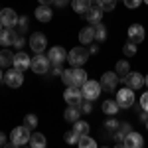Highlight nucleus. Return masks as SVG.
Masks as SVG:
<instances>
[{"label":"nucleus","instance_id":"1","mask_svg":"<svg viewBox=\"0 0 148 148\" xmlns=\"http://www.w3.org/2000/svg\"><path fill=\"white\" fill-rule=\"evenodd\" d=\"M30 130H32V128H28L26 125L16 126V128L10 132V144L12 146H24L26 142H30V136H32Z\"/></svg>","mask_w":148,"mask_h":148},{"label":"nucleus","instance_id":"2","mask_svg":"<svg viewBox=\"0 0 148 148\" xmlns=\"http://www.w3.org/2000/svg\"><path fill=\"white\" fill-rule=\"evenodd\" d=\"M49 67H51V61H49V57H47V56H44V53H36V56L32 57L30 69H32L34 73L44 75V73H47V71H49Z\"/></svg>","mask_w":148,"mask_h":148},{"label":"nucleus","instance_id":"3","mask_svg":"<svg viewBox=\"0 0 148 148\" xmlns=\"http://www.w3.org/2000/svg\"><path fill=\"white\" fill-rule=\"evenodd\" d=\"M81 91H83L85 101H97L99 95H101V83L99 81H93V79H87L81 85Z\"/></svg>","mask_w":148,"mask_h":148},{"label":"nucleus","instance_id":"4","mask_svg":"<svg viewBox=\"0 0 148 148\" xmlns=\"http://www.w3.org/2000/svg\"><path fill=\"white\" fill-rule=\"evenodd\" d=\"M67 59H69L71 65H79L81 67V65H85V61L89 59V51H87L83 46H77L67 53Z\"/></svg>","mask_w":148,"mask_h":148},{"label":"nucleus","instance_id":"5","mask_svg":"<svg viewBox=\"0 0 148 148\" xmlns=\"http://www.w3.org/2000/svg\"><path fill=\"white\" fill-rule=\"evenodd\" d=\"M116 103L121 109H130L134 105V89H130V87L119 89L116 91Z\"/></svg>","mask_w":148,"mask_h":148},{"label":"nucleus","instance_id":"6","mask_svg":"<svg viewBox=\"0 0 148 148\" xmlns=\"http://www.w3.org/2000/svg\"><path fill=\"white\" fill-rule=\"evenodd\" d=\"M4 83L12 87V89H18V87H22L24 83V71L20 69H10V71H6V75H4Z\"/></svg>","mask_w":148,"mask_h":148},{"label":"nucleus","instance_id":"7","mask_svg":"<svg viewBox=\"0 0 148 148\" xmlns=\"http://www.w3.org/2000/svg\"><path fill=\"white\" fill-rule=\"evenodd\" d=\"M63 99L67 105H75V107H79L81 101L85 99L83 97V91H81V87H67L65 93H63Z\"/></svg>","mask_w":148,"mask_h":148},{"label":"nucleus","instance_id":"8","mask_svg":"<svg viewBox=\"0 0 148 148\" xmlns=\"http://www.w3.org/2000/svg\"><path fill=\"white\" fill-rule=\"evenodd\" d=\"M30 47L34 53H44V49L47 47V38L42 32H36L30 36Z\"/></svg>","mask_w":148,"mask_h":148},{"label":"nucleus","instance_id":"9","mask_svg":"<svg viewBox=\"0 0 148 148\" xmlns=\"http://www.w3.org/2000/svg\"><path fill=\"white\" fill-rule=\"evenodd\" d=\"M47 57H49V61L53 65H61L67 59V51H65V47H61V46H53L47 51Z\"/></svg>","mask_w":148,"mask_h":148},{"label":"nucleus","instance_id":"10","mask_svg":"<svg viewBox=\"0 0 148 148\" xmlns=\"http://www.w3.org/2000/svg\"><path fill=\"white\" fill-rule=\"evenodd\" d=\"M116 83H119V75L114 71H107L101 77V89H105V91H114L116 89Z\"/></svg>","mask_w":148,"mask_h":148},{"label":"nucleus","instance_id":"11","mask_svg":"<svg viewBox=\"0 0 148 148\" xmlns=\"http://www.w3.org/2000/svg\"><path fill=\"white\" fill-rule=\"evenodd\" d=\"M30 63H32V59L28 53H24V49H20L18 53H14V61H12V65L16 69H20V71H26V69H30Z\"/></svg>","mask_w":148,"mask_h":148},{"label":"nucleus","instance_id":"12","mask_svg":"<svg viewBox=\"0 0 148 148\" xmlns=\"http://www.w3.org/2000/svg\"><path fill=\"white\" fill-rule=\"evenodd\" d=\"M123 144H125L126 148H140L142 144H144V138H142V134H140V132H134V130H130V132H128V134L125 136Z\"/></svg>","mask_w":148,"mask_h":148},{"label":"nucleus","instance_id":"13","mask_svg":"<svg viewBox=\"0 0 148 148\" xmlns=\"http://www.w3.org/2000/svg\"><path fill=\"white\" fill-rule=\"evenodd\" d=\"M0 22L4 24V28H14L18 24V16L10 8H2V12H0Z\"/></svg>","mask_w":148,"mask_h":148},{"label":"nucleus","instance_id":"14","mask_svg":"<svg viewBox=\"0 0 148 148\" xmlns=\"http://www.w3.org/2000/svg\"><path fill=\"white\" fill-rule=\"evenodd\" d=\"M16 38H18V34L14 32V28H2L0 30V46H4V47L14 46Z\"/></svg>","mask_w":148,"mask_h":148},{"label":"nucleus","instance_id":"15","mask_svg":"<svg viewBox=\"0 0 148 148\" xmlns=\"http://www.w3.org/2000/svg\"><path fill=\"white\" fill-rule=\"evenodd\" d=\"M125 85L126 87H130V89H140V87H144V75H140V73H128L125 77Z\"/></svg>","mask_w":148,"mask_h":148},{"label":"nucleus","instance_id":"16","mask_svg":"<svg viewBox=\"0 0 148 148\" xmlns=\"http://www.w3.org/2000/svg\"><path fill=\"white\" fill-rule=\"evenodd\" d=\"M85 18H87V22H91L93 26H97L99 22H103V10L99 8V6L91 4V6H89V10L85 12Z\"/></svg>","mask_w":148,"mask_h":148},{"label":"nucleus","instance_id":"17","mask_svg":"<svg viewBox=\"0 0 148 148\" xmlns=\"http://www.w3.org/2000/svg\"><path fill=\"white\" fill-rule=\"evenodd\" d=\"M128 40L134 42V44L138 46V44L144 40V28H142L140 24H132V26L128 28Z\"/></svg>","mask_w":148,"mask_h":148},{"label":"nucleus","instance_id":"18","mask_svg":"<svg viewBox=\"0 0 148 148\" xmlns=\"http://www.w3.org/2000/svg\"><path fill=\"white\" fill-rule=\"evenodd\" d=\"M51 16H53V12H51V8H49L47 4H42V6L36 8V18H38V22H42V24L51 22Z\"/></svg>","mask_w":148,"mask_h":148},{"label":"nucleus","instance_id":"19","mask_svg":"<svg viewBox=\"0 0 148 148\" xmlns=\"http://www.w3.org/2000/svg\"><path fill=\"white\" fill-rule=\"evenodd\" d=\"M79 42L83 44V46H89V44H93L95 42V26H85L83 30L79 32Z\"/></svg>","mask_w":148,"mask_h":148},{"label":"nucleus","instance_id":"20","mask_svg":"<svg viewBox=\"0 0 148 148\" xmlns=\"http://www.w3.org/2000/svg\"><path fill=\"white\" fill-rule=\"evenodd\" d=\"M71 81H73V87H81L87 81L85 69H79V65H73V69H71Z\"/></svg>","mask_w":148,"mask_h":148},{"label":"nucleus","instance_id":"21","mask_svg":"<svg viewBox=\"0 0 148 148\" xmlns=\"http://www.w3.org/2000/svg\"><path fill=\"white\" fill-rule=\"evenodd\" d=\"M119 103H116V99H107V101H103V105H101V111L107 116H114V114L119 113Z\"/></svg>","mask_w":148,"mask_h":148},{"label":"nucleus","instance_id":"22","mask_svg":"<svg viewBox=\"0 0 148 148\" xmlns=\"http://www.w3.org/2000/svg\"><path fill=\"white\" fill-rule=\"evenodd\" d=\"M79 114H81V109L79 107H75V105H69L67 109H65V121L67 123H75V121H79Z\"/></svg>","mask_w":148,"mask_h":148},{"label":"nucleus","instance_id":"23","mask_svg":"<svg viewBox=\"0 0 148 148\" xmlns=\"http://www.w3.org/2000/svg\"><path fill=\"white\" fill-rule=\"evenodd\" d=\"M91 6V0H71V8L77 14H85Z\"/></svg>","mask_w":148,"mask_h":148},{"label":"nucleus","instance_id":"24","mask_svg":"<svg viewBox=\"0 0 148 148\" xmlns=\"http://www.w3.org/2000/svg\"><path fill=\"white\" fill-rule=\"evenodd\" d=\"M30 144L34 148H44L47 144V140L46 136L42 134V132H32V136H30Z\"/></svg>","mask_w":148,"mask_h":148},{"label":"nucleus","instance_id":"25","mask_svg":"<svg viewBox=\"0 0 148 148\" xmlns=\"http://www.w3.org/2000/svg\"><path fill=\"white\" fill-rule=\"evenodd\" d=\"M114 73L119 75V77H126L128 73H130V65H128V61L126 59H121V61H116V65H114Z\"/></svg>","mask_w":148,"mask_h":148},{"label":"nucleus","instance_id":"26","mask_svg":"<svg viewBox=\"0 0 148 148\" xmlns=\"http://www.w3.org/2000/svg\"><path fill=\"white\" fill-rule=\"evenodd\" d=\"M12 61H14V56L4 47L0 51V67H8V65H12Z\"/></svg>","mask_w":148,"mask_h":148},{"label":"nucleus","instance_id":"27","mask_svg":"<svg viewBox=\"0 0 148 148\" xmlns=\"http://www.w3.org/2000/svg\"><path fill=\"white\" fill-rule=\"evenodd\" d=\"M107 40V28H105V24H97L95 26V42H105Z\"/></svg>","mask_w":148,"mask_h":148},{"label":"nucleus","instance_id":"28","mask_svg":"<svg viewBox=\"0 0 148 148\" xmlns=\"http://www.w3.org/2000/svg\"><path fill=\"white\" fill-rule=\"evenodd\" d=\"M116 0H97V6L101 8L103 12H113Z\"/></svg>","mask_w":148,"mask_h":148},{"label":"nucleus","instance_id":"29","mask_svg":"<svg viewBox=\"0 0 148 148\" xmlns=\"http://www.w3.org/2000/svg\"><path fill=\"white\" fill-rule=\"evenodd\" d=\"M77 144H79L81 148H95V146H97V142H95L91 136H87V134H81Z\"/></svg>","mask_w":148,"mask_h":148},{"label":"nucleus","instance_id":"30","mask_svg":"<svg viewBox=\"0 0 148 148\" xmlns=\"http://www.w3.org/2000/svg\"><path fill=\"white\" fill-rule=\"evenodd\" d=\"M79 136H81V134L73 128V130H67V132L63 134V140H65L67 144H75V142H79Z\"/></svg>","mask_w":148,"mask_h":148},{"label":"nucleus","instance_id":"31","mask_svg":"<svg viewBox=\"0 0 148 148\" xmlns=\"http://www.w3.org/2000/svg\"><path fill=\"white\" fill-rule=\"evenodd\" d=\"M123 53H125L126 57H132L134 53H136V44L128 40V42H126L125 46H123Z\"/></svg>","mask_w":148,"mask_h":148},{"label":"nucleus","instance_id":"32","mask_svg":"<svg viewBox=\"0 0 148 148\" xmlns=\"http://www.w3.org/2000/svg\"><path fill=\"white\" fill-rule=\"evenodd\" d=\"M73 128H75L79 134H87V132H89V125H87L85 121H75V123H73Z\"/></svg>","mask_w":148,"mask_h":148},{"label":"nucleus","instance_id":"33","mask_svg":"<svg viewBox=\"0 0 148 148\" xmlns=\"http://www.w3.org/2000/svg\"><path fill=\"white\" fill-rule=\"evenodd\" d=\"M24 125L28 126V128H36L38 126V116L36 114H26L24 116Z\"/></svg>","mask_w":148,"mask_h":148},{"label":"nucleus","instance_id":"34","mask_svg":"<svg viewBox=\"0 0 148 148\" xmlns=\"http://www.w3.org/2000/svg\"><path fill=\"white\" fill-rule=\"evenodd\" d=\"M116 128H119L116 119H113V116H111V119H107V121H105V130H107V132H114Z\"/></svg>","mask_w":148,"mask_h":148},{"label":"nucleus","instance_id":"35","mask_svg":"<svg viewBox=\"0 0 148 148\" xmlns=\"http://www.w3.org/2000/svg\"><path fill=\"white\" fill-rule=\"evenodd\" d=\"M61 79H63V85H67V87H73V81H71V69H63V73H61Z\"/></svg>","mask_w":148,"mask_h":148},{"label":"nucleus","instance_id":"36","mask_svg":"<svg viewBox=\"0 0 148 148\" xmlns=\"http://www.w3.org/2000/svg\"><path fill=\"white\" fill-rule=\"evenodd\" d=\"M140 4H142V0H125V6L130 8V10H132V8H138Z\"/></svg>","mask_w":148,"mask_h":148},{"label":"nucleus","instance_id":"37","mask_svg":"<svg viewBox=\"0 0 148 148\" xmlns=\"http://www.w3.org/2000/svg\"><path fill=\"white\" fill-rule=\"evenodd\" d=\"M140 107H142V111L148 113V91L142 93V97H140Z\"/></svg>","mask_w":148,"mask_h":148},{"label":"nucleus","instance_id":"38","mask_svg":"<svg viewBox=\"0 0 148 148\" xmlns=\"http://www.w3.org/2000/svg\"><path fill=\"white\" fill-rule=\"evenodd\" d=\"M119 130H121V132H123V134L126 136V134H128L132 128H130V125H128V123H123V125H119Z\"/></svg>","mask_w":148,"mask_h":148},{"label":"nucleus","instance_id":"39","mask_svg":"<svg viewBox=\"0 0 148 148\" xmlns=\"http://www.w3.org/2000/svg\"><path fill=\"white\" fill-rule=\"evenodd\" d=\"M24 44H26V42H24V38H22V36H18V38L14 40V46L18 47V49H24Z\"/></svg>","mask_w":148,"mask_h":148},{"label":"nucleus","instance_id":"40","mask_svg":"<svg viewBox=\"0 0 148 148\" xmlns=\"http://www.w3.org/2000/svg\"><path fill=\"white\" fill-rule=\"evenodd\" d=\"M81 111H83V113H91V111H93L91 101H87V103H81Z\"/></svg>","mask_w":148,"mask_h":148},{"label":"nucleus","instance_id":"41","mask_svg":"<svg viewBox=\"0 0 148 148\" xmlns=\"http://www.w3.org/2000/svg\"><path fill=\"white\" fill-rule=\"evenodd\" d=\"M49 71H51V75H61V73H63L61 65H53V67H49Z\"/></svg>","mask_w":148,"mask_h":148},{"label":"nucleus","instance_id":"42","mask_svg":"<svg viewBox=\"0 0 148 148\" xmlns=\"http://www.w3.org/2000/svg\"><path fill=\"white\" fill-rule=\"evenodd\" d=\"M18 26H20L22 30H26V28H28V18H26V16H22V18H18Z\"/></svg>","mask_w":148,"mask_h":148},{"label":"nucleus","instance_id":"43","mask_svg":"<svg viewBox=\"0 0 148 148\" xmlns=\"http://www.w3.org/2000/svg\"><path fill=\"white\" fill-rule=\"evenodd\" d=\"M53 4L59 6V8H63V6H67V4H69V0H53Z\"/></svg>","mask_w":148,"mask_h":148},{"label":"nucleus","instance_id":"44","mask_svg":"<svg viewBox=\"0 0 148 148\" xmlns=\"http://www.w3.org/2000/svg\"><path fill=\"white\" fill-rule=\"evenodd\" d=\"M8 142H6V134L4 132H0V146H6Z\"/></svg>","mask_w":148,"mask_h":148},{"label":"nucleus","instance_id":"45","mask_svg":"<svg viewBox=\"0 0 148 148\" xmlns=\"http://www.w3.org/2000/svg\"><path fill=\"white\" fill-rule=\"evenodd\" d=\"M99 51V46L97 44H91V47H89V53H97Z\"/></svg>","mask_w":148,"mask_h":148},{"label":"nucleus","instance_id":"46","mask_svg":"<svg viewBox=\"0 0 148 148\" xmlns=\"http://www.w3.org/2000/svg\"><path fill=\"white\" fill-rule=\"evenodd\" d=\"M140 121L146 125V121H148V113H146V111H144V113H140Z\"/></svg>","mask_w":148,"mask_h":148},{"label":"nucleus","instance_id":"47","mask_svg":"<svg viewBox=\"0 0 148 148\" xmlns=\"http://www.w3.org/2000/svg\"><path fill=\"white\" fill-rule=\"evenodd\" d=\"M38 2H40V4H47V6L53 4V0H38Z\"/></svg>","mask_w":148,"mask_h":148},{"label":"nucleus","instance_id":"48","mask_svg":"<svg viewBox=\"0 0 148 148\" xmlns=\"http://www.w3.org/2000/svg\"><path fill=\"white\" fill-rule=\"evenodd\" d=\"M0 81H4V75H2V67H0Z\"/></svg>","mask_w":148,"mask_h":148},{"label":"nucleus","instance_id":"49","mask_svg":"<svg viewBox=\"0 0 148 148\" xmlns=\"http://www.w3.org/2000/svg\"><path fill=\"white\" fill-rule=\"evenodd\" d=\"M144 85H146V87H148V75H146V77H144Z\"/></svg>","mask_w":148,"mask_h":148},{"label":"nucleus","instance_id":"50","mask_svg":"<svg viewBox=\"0 0 148 148\" xmlns=\"http://www.w3.org/2000/svg\"><path fill=\"white\" fill-rule=\"evenodd\" d=\"M91 4H95V6H97V0H91Z\"/></svg>","mask_w":148,"mask_h":148},{"label":"nucleus","instance_id":"51","mask_svg":"<svg viewBox=\"0 0 148 148\" xmlns=\"http://www.w3.org/2000/svg\"><path fill=\"white\" fill-rule=\"evenodd\" d=\"M2 28H4V24H2V22H0V30H2Z\"/></svg>","mask_w":148,"mask_h":148},{"label":"nucleus","instance_id":"52","mask_svg":"<svg viewBox=\"0 0 148 148\" xmlns=\"http://www.w3.org/2000/svg\"><path fill=\"white\" fill-rule=\"evenodd\" d=\"M142 2H146V4H148V0H142Z\"/></svg>","mask_w":148,"mask_h":148},{"label":"nucleus","instance_id":"53","mask_svg":"<svg viewBox=\"0 0 148 148\" xmlns=\"http://www.w3.org/2000/svg\"><path fill=\"white\" fill-rule=\"evenodd\" d=\"M146 128H148V121H146Z\"/></svg>","mask_w":148,"mask_h":148},{"label":"nucleus","instance_id":"54","mask_svg":"<svg viewBox=\"0 0 148 148\" xmlns=\"http://www.w3.org/2000/svg\"><path fill=\"white\" fill-rule=\"evenodd\" d=\"M0 12H2V8H0Z\"/></svg>","mask_w":148,"mask_h":148}]
</instances>
